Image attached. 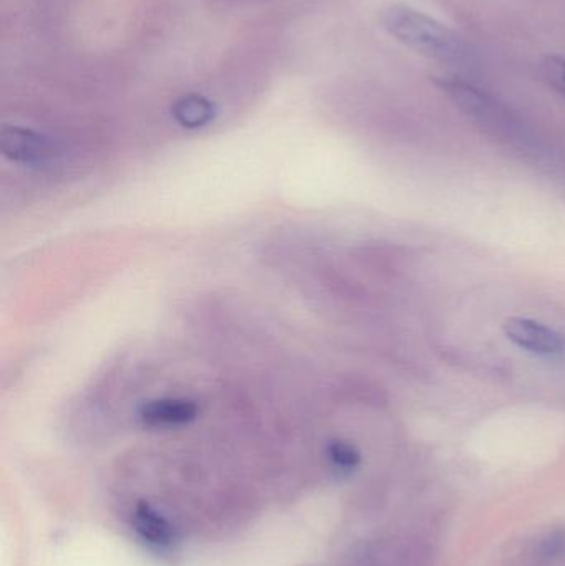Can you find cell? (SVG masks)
<instances>
[{"label": "cell", "instance_id": "1", "mask_svg": "<svg viewBox=\"0 0 565 566\" xmlns=\"http://www.w3.org/2000/svg\"><path fill=\"white\" fill-rule=\"evenodd\" d=\"M380 25L391 39L425 59L450 66L471 63V49L463 36L415 7L388 6L381 10Z\"/></svg>", "mask_w": 565, "mask_h": 566}, {"label": "cell", "instance_id": "2", "mask_svg": "<svg viewBox=\"0 0 565 566\" xmlns=\"http://www.w3.org/2000/svg\"><path fill=\"white\" fill-rule=\"evenodd\" d=\"M435 83L461 112L486 132L508 138H514L521 132L520 122L513 113L483 90L451 75L437 76Z\"/></svg>", "mask_w": 565, "mask_h": 566}, {"label": "cell", "instance_id": "3", "mask_svg": "<svg viewBox=\"0 0 565 566\" xmlns=\"http://www.w3.org/2000/svg\"><path fill=\"white\" fill-rule=\"evenodd\" d=\"M503 333L514 346L537 358H557L565 352L564 336L534 318L511 316L503 323Z\"/></svg>", "mask_w": 565, "mask_h": 566}, {"label": "cell", "instance_id": "4", "mask_svg": "<svg viewBox=\"0 0 565 566\" xmlns=\"http://www.w3.org/2000/svg\"><path fill=\"white\" fill-rule=\"evenodd\" d=\"M2 153L10 161L30 168L53 166L60 159V149L52 139L22 126H3Z\"/></svg>", "mask_w": 565, "mask_h": 566}, {"label": "cell", "instance_id": "5", "mask_svg": "<svg viewBox=\"0 0 565 566\" xmlns=\"http://www.w3.org/2000/svg\"><path fill=\"white\" fill-rule=\"evenodd\" d=\"M199 416L198 402L189 398H159L145 402L138 418L143 426L151 429H176L191 424Z\"/></svg>", "mask_w": 565, "mask_h": 566}, {"label": "cell", "instance_id": "6", "mask_svg": "<svg viewBox=\"0 0 565 566\" xmlns=\"http://www.w3.org/2000/svg\"><path fill=\"white\" fill-rule=\"evenodd\" d=\"M133 527L138 537L156 551H169L175 545L176 531L171 522L148 502H139L136 505L133 512Z\"/></svg>", "mask_w": 565, "mask_h": 566}, {"label": "cell", "instance_id": "7", "mask_svg": "<svg viewBox=\"0 0 565 566\" xmlns=\"http://www.w3.org/2000/svg\"><path fill=\"white\" fill-rule=\"evenodd\" d=\"M171 113L179 125L189 129H198L215 119L216 108L205 96L186 95L172 105Z\"/></svg>", "mask_w": 565, "mask_h": 566}, {"label": "cell", "instance_id": "8", "mask_svg": "<svg viewBox=\"0 0 565 566\" xmlns=\"http://www.w3.org/2000/svg\"><path fill=\"white\" fill-rule=\"evenodd\" d=\"M327 458L332 468L342 475H350L362 464L360 451L352 442L335 439L327 446Z\"/></svg>", "mask_w": 565, "mask_h": 566}, {"label": "cell", "instance_id": "9", "mask_svg": "<svg viewBox=\"0 0 565 566\" xmlns=\"http://www.w3.org/2000/svg\"><path fill=\"white\" fill-rule=\"evenodd\" d=\"M543 76L547 85L565 98V59L550 56L543 63Z\"/></svg>", "mask_w": 565, "mask_h": 566}]
</instances>
